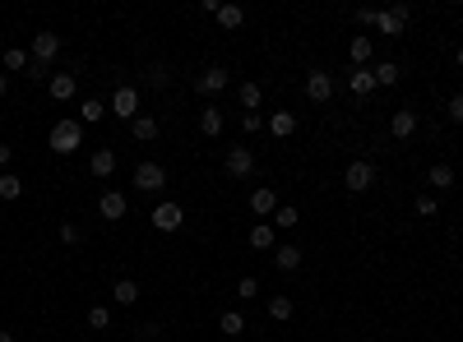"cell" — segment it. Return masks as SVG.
<instances>
[{"mask_svg":"<svg viewBox=\"0 0 463 342\" xmlns=\"http://www.w3.org/2000/svg\"><path fill=\"white\" fill-rule=\"evenodd\" d=\"M111 296L121 301V305H134V301H139V282H134V277H121V282L111 287Z\"/></svg>","mask_w":463,"mask_h":342,"instance_id":"484cf974","label":"cell"},{"mask_svg":"<svg viewBox=\"0 0 463 342\" xmlns=\"http://www.w3.org/2000/svg\"><path fill=\"white\" fill-rule=\"evenodd\" d=\"M450 121L463 125V93H454V98H450Z\"/></svg>","mask_w":463,"mask_h":342,"instance_id":"f35d334b","label":"cell"},{"mask_svg":"<svg viewBox=\"0 0 463 342\" xmlns=\"http://www.w3.org/2000/svg\"><path fill=\"white\" fill-rule=\"evenodd\" d=\"M98 213H102V218H107V222H121L125 213H130V199H125L121 190H107V195L98 199Z\"/></svg>","mask_w":463,"mask_h":342,"instance_id":"30bf717a","label":"cell"},{"mask_svg":"<svg viewBox=\"0 0 463 342\" xmlns=\"http://www.w3.org/2000/svg\"><path fill=\"white\" fill-rule=\"evenodd\" d=\"M148 222H153V227H158L163 236H172V232L181 227V222H186V213H181V204H158V209H153V218H148Z\"/></svg>","mask_w":463,"mask_h":342,"instance_id":"52a82bcc","label":"cell"},{"mask_svg":"<svg viewBox=\"0 0 463 342\" xmlns=\"http://www.w3.org/2000/svg\"><path fill=\"white\" fill-rule=\"evenodd\" d=\"M250 250H278L274 222H255V227H250Z\"/></svg>","mask_w":463,"mask_h":342,"instance_id":"e0dca14e","label":"cell"},{"mask_svg":"<svg viewBox=\"0 0 463 342\" xmlns=\"http://www.w3.org/2000/svg\"><path fill=\"white\" fill-rule=\"evenodd\" d=\"M306 98H310V102H329V98H334L329 70H306Z\"/></svg>","mask_w":463,"mask_h":342,"instance_id":"ba28073f","label":"cell"},{"mask_svg":"<svg viewBox=\"0 0 463 342\" xmlns=\"http://www.w3.org/2000/svg\"><path fill=\"white\" fill-rule=\"evenodd\" d=\"M46 144H51V153H61V157L79 153V148H84V121H56Z\"/></svg>","mask_w":463,"mask_h":342,"instance_id":"6da1fadb","label":"cell"},{"mask_svg":"<svg viewBox=\"0 0 463 342\" xmlns=\"http://www.w3.org/2000/svg\"><path fill=\"white\" fill-rule=\"evenodd\" d=\"M107 116V107H102L98 98H84V125H93V121H102Z\"/></svg>","mask_w":463,"mask_h":342,"instance_id":"836d02e7","label":"cell"},{"mask_svg":"<svg viewBox=\"0 0 463 342\" xmlns=\"http://www.w3.org/2000/svg\"><path fill=\"white\" fill-rule=\"evenodd\" d=\"M28 65H33V55L23 51V46H10V51H5V74H28Z\"/></svg>","mask_w":463,"mask_h":342,"instance_id":"cb8c5ba5","label":"cell"},{"mask_svg":"<svg viewBox=\"0 0 463 342\" xmlns=\"http://www.w3.org/2000/svg\"><path fill=\"white\" fill-rule=\"evenodd\" d=\"M56 51H61V37H56V33H37V37H33V46H28L33 65H42V70L56 60Z\"/></svg>","mask_w":463,"mask_h":342,"instance_id":"8992f818","label":"cell"},{"mask_svg":"<svg viewBox=\"0 0 463 342\" xmlns=\"http://www.w3.org/2000/svg\"><path fill=\"white\" fill-rule=\"evenodd\" d=\"M408 19H412L408 5H389V10H375V23H371V28H380L385 37H398L403 28H408Z\"/></svg>","mask_w":463,"mask_h":342,"instance_id":"7a4b0ae2","label":"cell"},{"mask_svg":"<svg viewBox=\"0 0 463 342\" xmlns=\"http://www.w3.org/2000/svg\"><path fill=\"white\" fill-rule=\"evenodd\" d=\"M236 102H241V111H260L265 88H260V84H241V88H236Z\"/></svg>","mask_w":463,"mask_h":342,"instance_id":"603a6c76","label":"cell"},{"mask_svg":"<svg viewBox=\"0 0 463 342\" xmlns=\"http://www.w3.org/2000/svg\"><path fill=\"white\" fill-rule=\"evenodd\" d=\"M274 264L283 268V273H297V268H301V250H297V245H278V250H274Z\"/></svg>","mask_w":463,"mask_h":342,"instance_id":"ffe728a7","label":"cell"},{"mask_svg":"<svg viewBox=\"0 0 463 342\" xmlns=\"http://www.w3.org/2000/svg\"><path fill=\"white\" fill-rule=\"evenodd\" d=\"M10 157H14V148H10V144H0V171L10 166Z\"/></svg>","mask_w":463,"mask_h":342,"instance_id":"60d3db41","label":"cell"},{"mask_svg":"<svg viewBox=\"0 0 463 342\" xmlns=\"http://www.w3.org/2000/svg\"><path fill=\"white\" fill-rule=\"evenodd\" d=\"M167 79H172V74H167V65H153V70H148V84H153V88H167Z\"/></svg>","mask_w":463,"mask_h":342,"instance_id":"74e56055","label":"cell"},{"mask_svg":"<svg viewBox=\"0 0 463 342\" xmlns=\"http://www.w3.org/2000/svg\"><path fill=\"white\" fill-rule=\"evenodd\" d=\"M0 342H14V333H0Z\"/></svg>","mask_w":463,"mask_h":342,"instance_id":"ee69618b","label":"cell"},{"mask_svg":"<svg viewBox=\"0 0 463 342\" xmlns=\"http://www.w3.org/2000/svg\"><path fill=\"white\" fill-rule=\"evenodd\" d=\"M426 185H431V190H454V166H450V162H436V166L426 171Z\"/></svg>","mask_w":463,"mask_h":342,"instance_id":"d6986e66","label":"cell"},{"mask_svg":"<svg viewBox=\"0 0 463 342\" xmlns=\"http://www.w3.org/2000/svg\"><path fill=\"white\" fill-rule=\"evenodd\" d=\"M222 125H227V121H222L218 107H204V111H199V134H204V139H218Z\"/></svg>","mask_w":463,"mask_h":342,"instance_id":"ac0fdd59","label":"cell"},{"mask_svg":"<svg viewBox=\"0 0 463 342\" xmlns=\"http://www.w3.org/2000/svg\"><path fill=\"white\" fill-rule=\"evenodd\" d=\"M269 134H274V139H292V134H297V116H292V111H274V116H269Z\"/></svg>","mask_w":463,"mask_h":342,"instance_id":"2e32d148","label":"cell"},{"mask_svg":"<svg viewBox=\"0 0 463 342\" xmlns=\"http://www.w3.org/2000/svg\"><path fill=\"white\" fill-rule=\"evenodd\" d=\"M163 185H167V166H163V162H139V166H134V190L158 195Z\"/></svg>","mask_w":463,"mask_h":342,"instance_id":"277c9868","label":"cell"},{"mask_svg":"<svg viewBox=\"0 0 463 342\" xmlns=\"http://www.w3.org/2000/svg\"><path fill=\"white\" fill-rule=\"evenodd\" d=\"M19 195H23V180L14 176V171H0V199H5V204H14Z\"/></svg>","mask_w":463,"mask_h":342,"instance_id":"4316f807","label":"cell"},{"mask_svg":"<svg viewBox=\"0 0 463 342\" xmlns=\"http://www.w3.org/2000/svg\"><path fill=\"white\" fill-rule=\"evenodd\" d=\"M227 84H231V74H227V70H222V65H209L204 74L195 79V93H204V98H213V93H222Z\"/></svg>","mask_w":463,"mask_h":342,"instance_id":"9c48e42d","label":"cell"},{"mask_svg":"<svg viewBox=\"0 0 463 342\" xmlns=\"http://www.w3.org/2000/svg\"><path fill=\"white\" fill-rule=\"evenodd\" d=\"M250 213H260V218L278 213V190H274V185H260V190H250Z\"/></svg>","mask_w":463,"mask_h":342,"instance_id":"7c38bea8","label":"cell"},{"mask_svg":"<svg viewBox=\"0 0 463 342\" xmlns=\"http://www.w3.org/2000/svg\"><path fill=\"white\" fill-rule=\"evenodd\" d=\"M269 315H274L278 324L292 320V301H287V296H269Z\"/></svg>","mask_w":463,"mask_h":342,"instance_id":"d6a6232c","label":"cell"},{"mask_svg":"<svg viewBox=\"0 0 463 342\" xmlns=\"http://www.w3.org/2000/svg\"><path fill=\"white\" fill-rule=\"evenodd\" d=\"M130 134L139 139V144L158 139V116H134V121H130Z\"/></svg>","mask_w":463,"mask_h":342,"instance_id":"44dd1931","label":"cell"},{"mask_svg":"<svg viewBox=\"0 0 463 342\" xmlns=\"http://www.w3.org/2000/svg\"><path fill=\"white\" fill-rule=\"evenodd\" d=\"M371 74H375V88H394V84H398V74H403V70H398L394 60H380V65H375Z\"/></svg>","mask_w":463,"mask_h":342,"instance_id":"d4e9b609","label":"cell"},{"mask_svg":"<svg viewBox=\"0 0 463 342\" xmlns=\"http://www.w3.org/2000/svg\"><path fill=\"white\" fill-rule=\"evenodd\" d=\"M75 88H79L75 74H51V79H46V93H51L56 102H70V98H75Z\"/></svg>","mask_w":463,"mask_h":342,"instance_id":"5bb4252c","label":"cell"},{"mask_svg":"<svg viewBox=\"0 0 463 342\" xmlns=\"http://www.w3.org/2000/svg\"><path fill=\"white\" fill-rule=\"evenodd\" d=\"M61 241H65V245H79V227H75V222H65V227H61Z\"/></svg>","mask_w":463,"mask_h":342,"instance_id":"ab89813d","label":"cell"},{"mask_svg":"<svg viewBox=\"0 0 463 342\" xmlns=\"http://www.w3.org/2000/svg\"><path fill=\"white\" fill-rule=\"evenodd\" d=\"M454 65H459V70H463V46H454Z\"/></svg>","mask_w":463,"mask_h":342,"instance_id":"7bdbcfd3","label":"cell"},{"mask_svg":"<svg viewBox=\"0 0 463 342\" xmlns=\"http://www.w3.org/2000/svg\"><path fill=\"white\" fill-rule=\"evenodd\" d=\"M241 130H246V134L265 130V116H260V111H246V116H241Z\"/></svg>","mask_w":463,"mask_h":342,"instance_id":"e575fe53","label":"cell"},{"mask_svg":"<svg viewBox=\"0 0 463 342\" xmlns=\"http://www.w3.org/2000/svg\"><path fill=\"white\" fill-rule=\"evenodd\" d=\"M218 329L227 333V338H236V333H246V320H241V310H222V320H218Z\"/></svg>","mask_w":463,"mask_h":342,"instance_id":"f1b7e54d","label":"cell"},{"mask_svg":"<svg viewBox=\"0 0 463 342\" xmlns=\"http://www.w3.org/2000/svg\"><path fill=\"white\" fill-rule=\"evenodd\" d=\"M417 218H436V195H417Z\"/></svg>","mask_w":463,"mask_h":342,"instance_id":"8d00e7d4","label":"cell"},{"mask_svg":"<svg viewBox=\"0 0 463 342\" xmlns=\"http://www.w3.org/2000/svg\"><path fill=\"white\" fill-rule=\"evenodd\" d=\"M5 93H10V74H5V70H0V98H5Z\"/></svg>","mask_w":463,"mask_h":342,"instance_id":"b9f144b4","label":"cell"},{"mask_svg":"<svg viewBox=\"0 0 463 342\" xmlns=\"http://www.w3.org/2000/svg\"><path fill=\"white\" fill-rule=\"evenodd\" d=\"M89 171H93L98 180H107L111 171H116V148H98V153L89 157Z\"/></svg>","mask_w":463,"mask_h":342,"instance_id":"9a60e30c","label":"cell"},{"mask_svg":"<svg viewBox=\"0 0 463 342\" xmlns=\"http://www.w3.org/2000/svg\"><path fill=\"white\" fill-rule=\"evenodd\" d=\"M89 329H98V333L111 329V310H107V305H93V310H89Z\"/></svg>","mask_w":463,"mask_h":342,"instance_id":"1f68e13d","label":"cell"},{"mask_svg":"<svg viewBox=\"0 0 463 342\" xmlns=\"http://www.w3.org/2000/svg\"><path fill=\"white\" fill-rule=\"evenodd\" d=\"M250 171H255V153H250V148H231V153H227V176L246 180Z\"/></svg>","mask_w":463,"mask_h":342,"instance_id":"8fae6325","label":"cell"},{"mask_svg":"<svg viewBox=\"0 0 463 342\" xmlns=\"http://www.w3.org/2000/svg\"><path fill=\"white\" fill-rule=\"evenodd\" d=\"M297 222H301V213L292 209V204H278V213H274V227H283V232H292Z\"/></svg>","mask_w":463,"mask_h":342,"instance_id":"4dcf8cb0","label":"cell"},{"mask_svg":"<svg viewBox=\"0 0 463 342\" xmlns=\"http://www.w3.org/2000/svg\"><path fill=\"white\" fill-rule=\"evenodd\" d=\"M389 134H394V139H412V134H417V111H394V116H389Z\"/></svg>","mask_w":463,"mask_h":342,"instance_id":"4fadbf2b","label":"cell"},{"mask_svg":"<svg viewBox=\"0 0 463 342\" xmlns=\"http://www.w3.org/2000/svg\"><path fill=\"white\" fill-rule=\"evenodd\" d=\"M111 111H116L121 121H134V116H139V88H134V84H121V88L111 93Z\"/></svg>","mask_w":463,"mask_h":342,"instance_id":"5b68a950","label":"cell"},{"mask_svg":"<svg viewBox=\"0 0 463 342\" xmlns=\"http://www.w3.org/2000/svg\"><path fill=\"white\" fill-rule=\"evenodd\" d=\"M236 296H241V301L260 296V282H255V277H241V282H236Z\"/></svg>","mask_w":463,"mask_h":342,"instance_id":"d590c367","label":"cell"},{"mask_svg":"<svg viewBox=\"0 0 463 342\" xmlns=\"http://www.w3.org/2000/svg\"><path fill=\"white\" fill-rule=\"evenodd\" d=\"M218 23H222V28H241L246 10H241V5H218Z\"/></svg>","mask_w":463,"mask_h":342,"instance_id":"f546056e","label":"cell"},{"mask_svg":"<svg viewBox=\"0 0 463 342\" xmlns=\"http://www.w3.org/2000/svg\"><path fill=\"white\" fill-rule=\"evenodd\" d=\"M343 185L353 190V195H366V190L375 185V162H366V157L348 162V171H343Z\"/></svg>","mask_w":463,"mask_h":342,"instance_id":"3957f363","label":"cell"},{"mask_svg":"<svg viewBox=\"0 0 463 342\" xmlns=\"http://www.w3.org/2000/svg\"><path fill=\"white\" fill-rule=\"evenodd\" d=\"M348 88H353L357 98H366V93H375V74H371V70H353V79H348Z\"/></svg>","mask_w":463,"mask_h":342,"instance_id":"83f0119b","label":"cell"},{"mask_svg":"<svg viewBox=\"0 0 463 342\" xmlns=\"http://www.w3.org/2000/svg\"><path fill=\"white\" fill-rule=\"evenodd\" d=\"M371 51H375V42H371V37H353V42H348V55H353V65H357V70H366Z\"/></svg>","mask_w":463,"mask_h":342,"instance_id":"7402d4cb","label":"cell"}]
</instances>
